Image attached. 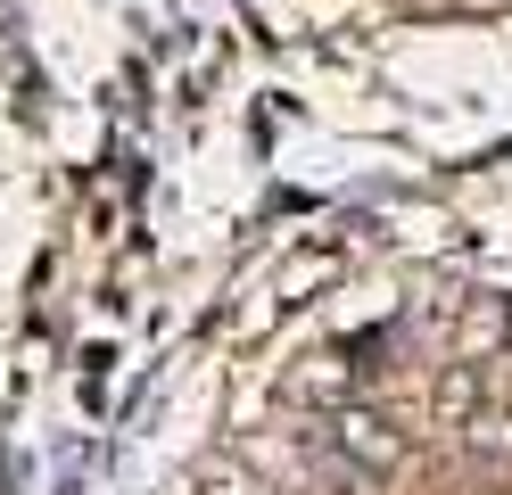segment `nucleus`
<instances>
[{"mask_svg": "<svg viewBox=\"0 0 512 495\" xmlns=\"http://www.w3.org/2000/svg\"><path fill=\"white\" fill-rule=\"evenodd\" d=\"M339 446H347V454H364L372 471H389V462H397V438H389L372 413H347V421H339Z\"/></svg>", "mask_w": 512, "mask_h": 495, "instance_id": "nucleus-1", "label": "nucleus"}]
</instances>
